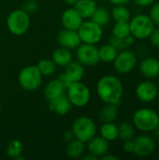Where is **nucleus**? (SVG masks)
<instances>
[{
  "instance_id": "obj_42",
  "label": "nucleus",
  "mask_w": 159,
  "mask_h": 160,
  "mask_svg": "<svg viewBox=\"0 0 159 160\" xmlns=\"http://www.w3.org/2000/svg\"><path fill=\"white\" fill-rule=\"evenodd\" d=\"M82 159H84V160H97V159H98L96 156H94V155H92L91 153H86L85 155L83 154V156L82 157Z\"/></svg>"
},
{
  "instance_id": "obj_19",
  "label": "nucleus",
  "mask_w": 159,
  "mask_h": 160,
  "mask_svg": "<svg viewBox=\"0 0 159 160\" xmlns=\"http://www.w3.org/2000/svg\"><path fill=\"white\" fill-rule=\"evenodd\" d=\"M50 103V110L53 112H55L58 115H66L67 114L73 105L71 104L70 100L68 99V98L67 97V95H63L59 98H57L56 99H53L52 101H49Z\"/></svg>"
},
{
  "instance_id": "obj_26",
  "label": "nucleus",
  "mask_w": 159,
  "mask_h": 160,
  "mask_svg": "<svg viewBox=\"0 0 159 160\" xmlns=\"http://www.w3.org/2000/svg\"><path fill=\"white\" fill-rule=\"evenodd\" d=\"M111 17L114 20V22H129L131 13L126 5H116L112 9Z\"/></svg>"
},
{
  "instance_id": "obj_30",
  "label": "nucleus",
  "mask_w": 159,
  "mask_h": 160,
  "mask_svg": "<svg viewBox=\"0 0 159 160\" xmlns=\"http://www.w3.org/2000/svg\"><path fill=\"white\" fill-rule=\"evenodd\" d=\"M37 67L39 69L40 73L42 74V76L49 77L54 74L57 66L52 59H42L37 63Z\"/></svg>"
},
{
  "instance_id": "obj_7",
  "label": "nucleus",
  "mask_w": 159,
  "mask_h": 160,
  "mask_svg": "<svg viewBox=\"0 0 159 160\" xmlns=\"http://www.w3.org/2000/svg\"><path fill=\"white\" fill-rule=\"evenodd\" d=\"M67 97L70 100L71 104L75 107L82 108L86 106L91 99V92L89 87L80 82H71L67 88Z\"/></svg>"
},
{
  "instance_id": "obj_9",
  "label": "nucleus",
  "mask_w": 159,
  "mask_h": 160,
  "mask_svg": "<svg viewBox=\"0 0 159 160\" xmlns=\"http://www.w3.org/2000/svg\"><path fill=\"white\" fill-rule=\"evenodd\" d=\"M137 62L136 54L132 51L125 49L117 53L112 64L116 72L120 74H128L135 69Z\"/></svg>"
},
{
  "instance_id": "obj_8",
  "label": "nucleus",
  "mask_w": 159,
  "mask_h": 160,
  "mask_svg": "<svg viewBox=\"0 0 159 160\" xmlns=\"http://www.w3.org/2000/svg\"><path fill=\"white\" fill-rule=\"evenodd\" d=\"M77 31L82 43L97 45L103 38V27L92 20L83 21Z\"/></svg>"
},
{
  "instance_id": "obj_28",
  "label": "nucleus",
  "mask_w": 159,
  "mask_h": 160,
  "mask_svg": "<svg viewBox=\"0 0 159 160\" xmlns=\"http://www.w3.org/2000/svg\"><path fill=\"white\" fill-rule=\"evenodd\" d=\"M135 136V127L128 122H122L118 126V138L122 142L133 140Z\"/></svg>"
},
{
  "instance_id": "obj_44",
  "label": "nucleus",
  "mask_w": 159,
  "mask_h": 160,
  "mask_svg": "<svg viewBox=\"0 0 159 160\" xmlns=\"http://www.w3.org/2000/svg\"><path fill=\"white\" fill-rule=\"evenodd\" d=\"M77 1H78V0H63V2H64L66 5H67V6H70V7H73Z\"/></svg>"
},
{
  "instance_id": "obj_5",
  "label": "nucleus",
  "mask_w": 159,
  "mask_h": 160,
  "mask_svg": "<svg viewBox=\"0 0 159 160\" xmlns=\"http://www.w3.org/2000/svg\"><path fill=\"white\" fill-rule=\"evenodd\" d=\"M130 34L136 39H146L156 27L155 22L149 15L138 14L129 20Z\"/></svg>"
},
{
  "instance_id": "obj_41",
  "label": "nucleus",
  "mask_w": 159,
  "mask_h": 160,
  "mask_svg": "<svg viewBox=\"0 0 159 160\" xmlns=\"http://www.w3.org/2000/svg\"><path fill=\"white\" fill-rule=\"evenodd\" d=\"M102 160H119L120 158L116 157V156H113V155H110L109 153H107L106 155H104L102 158H101Z\"/></svg>"
},
{
  "instance_id": "obj_46",
  "label": "nucleus",
  "mask_w": 159,
  "mask_h": 160,
  "mask_svg": "<svg viewBox=\"0 0 159 160\" xmlns=\"http://www.w3.org/2000/svg\"><path fill=\"white\" fill-rule=\"evenodd\" d=\"M101 1H107V0H101Z\"/></svg>"
},
{
  "instance_id": "obj_29",
  "label": "nucleus",
  "mask_w": 159,
  "mask_h": 160,
  "mask_svg": "<svg viewBox=\"0 0 159 160\" xmlns=\"http://www.w3.org/2000/svg\"><path fill=\"white\" fill-rule=\"evenodd\" d=\"M23 151V144L19 140L11 141L7 147V155L13 159H22V154Z\"/></svg>"
},
{
  "instance_id": "obj_27",
  "label": "nucleus",
  "mask_w": 159,
  "mask_h": 160,
  "mask_svg": "<svg viewBox=\"0 0 159 160\" xmlns=\"http://www.w3.org/2000/svg\"><path fill=\"white\" fill-rule=\"evenodd\" d=\"M90 19L93 22H95L96 23H97L103 27L110 22L112 17H111L110 11L107 8H102V7H97Z\"/></svg>"
},
{
  "instance_id": "obj_15",
  "label": "nucleus",
  "mask_w": 159,
  "mask_h": 160,
  "mask_svg": "<svg viewBox=\"0 0 159 160\" xmlns=\"http://www.w3.org/2000/svg\"><path fill=\"white\" fill-rule=\"evenodd\" d=\"M140 71L148 80L159 77V60L154 56H147L140 63Z\"/></svg>"
},
{
  "instance_id": "obj_24",
  "label": "nucleus",
  "mask_w": 159,
  "mask_h": 160,
  "mask_svg": "<svg viewBox=\"0 0 159 160\" xmlns=\"http://www.w3.org/2000/svg\"><path fill=\"white\" fill-rule=\"evenodd\" d=\"M100 136L109 142H114L118 139V126L113 122L103 123L99 128Z\"/></svg>"
},
{
  "instance_id": "obj_20",
  "label": "nucleus",
  "mask_w": 159,
  "mask_h": 160,
  "mask_svg": "<svg viewBox=\"0 0 159 160\" xmlns=\"http://www.w3.org/2000/svg\"><path fill=\"white\" fill-rule=\"evenodd\" d=\"M73 8L83 18V20H85L92 17L97 8V4L95 0H78Z\"/></svg>"
},
{
  "instance_id": "obj_45",
  "label": "nucleus",
  "mask_w": 159,
  "mask_h": 160,
  "mask_svg": "<svg viewBox=\"0 0 159 160\" xmlns=\"http://www.w3.org/2000/svg\"><path fill=\"white\" fill-rule=\"evenodd\" d=\"M1 110H2V104H1V101H0V112H1Z\"/></svg>"
},
{
  "instance_id": "obj_4",
  "label": "nucleus",
  "mask_w": 159,
  "mask_h": 160,
  "mask_svg": "<svg viewBox=\"0 0 159 160\" xmlns=\"http://www.w3.org/2000/svg\"><path fill=\"white\" fill-rule=\"evenodd\" d=\"M71 131L75 139L86 143L97 134V125L88 116L81 115L77 117L71 126Z\"/></svg>"
},
{
  "instance_id": "obj_33",
  "label": "nucleus",
  "mask_w": 159,
  "mask_h": 160,
  "mask_svg": "<svg viewBox=\"0 0 159 160\" xmlns=\"http://www.w3.org/2000/svg\"><path fill=\"white\" fill-rule=\"evenodd\" d=\"M109 43L112 44L118 51H122V50H125V49L128 48L127 45L125 42V38H120L113 37V36L109 39Z\"/></svg>"
},
{
  "instance_id": "obj_10",
  "label": "nucleus",
  "mask_w": 159,
  "mask_h": 160,
  "mask_svg": "<svg viewBox=\"0 0 159 160\" xmlns=\"http://www.w3.org/2000/svg\"><path fill=\"white\" fill-rule=\"evenodd\" d=\"M76 57L84 67H95L100 62L98 48L93 44L81 43L76 49Z\"/></svg>"
},
{
  "instance_id": "obj_21",
  "label": "nucleus",
  "mask_w": 159,
  "mask_h": 160,
  "mask_svg": "<svg viewBox=\"0 0 159 160\" xmlns=\"http://www.w3.org/2000/svg\"><path fill=\"white\" fill-rule=\"evenodd\" d=\"M52 60L54 62V64L57 67H62L65 68L67 66L72 60H73V55L71 52V50H68L64 47H59L56 50L53 51L52 54Z\"/></svg>"
},
{
  "instance_id": "obj_23",
  "label": "nucleus",
  "mask_w": 159,
  "mask_h": 160,
  "mask_svg": "<svg viewBox=\"0 0 159 160\" xmlns=\"http://www.w3.org/2000/svg\"><path fill=\"white\" fill-rule=\"evenodd\" d=\"M118 105L115 104H110L105 103V106L102 107V109L99 112L98 117L99 120L102 123H109V122H114L118 115Z\"/></svg>"
},
{
  "instance_id": "obj_16",
  "label": "nucleus",
  "mask_w": 159,
  "mask_h": 160,
  "mask_svg": "<svg viewBox=\"0 0 159 160\" xmlns=\"http://www.w3.org/2000/svg\"><path fill=\"white\" fill-rule=\"evenodd\" d=\"M83 21V18L74 8H67L61 16V22L66 29L78 30Z\"/></svg>"
},
{
  "instance_id": "obj_35",
  "label": "nucleus",
  "mask_w": 159,
  "mask_h": 160,
  "mask_svg": "<svg viewBox=\"0 0 159 160\" xmlns=\"http://www.w3.org/2000/svg\"><path fill=\"white\" fill-rule=\"evenodd\" d=\"M148 38L150 39V42L153 46L159 48V26L155 27V29L153 30Z\"/></svg>"
},
{
  "instance_id": "obj_32",
  "label": "nucleus",
  "mask_w": 159,
  "mask_h": 160,
  "mask_svg": "<svg viewBox=\"0 0 159 160\" xmlns=\"http://www.w3.org/2000/svg\"><path fill=\"white\" fill-rule=\"evenodd\" d=\"M38 8H39V4L37 0H26L22 4V8L31 15V14L36 13L37 11Z\"/></svg>"
},
{
  "instance_id": "obj_2",
  "label": "nucleus",
  "mask_w": 159,
  "mask_h": 160,
  "mask_svg": "<svg viewBox=\"0 0 159 160\" xmlns=\"http://www.w3.org/2000/svg\"><path fill=\"white\" fill-rule=\"evenodd\" d=\"M132 124L142 132H152L159 126V114L150 108H141L134 112Z\"/></svg>"
},
{
  "instance_id": "obj_37",
  "label": "nucleus",
  "mask_w": 159,
  "mask_h": 160,
  "mask_svg": "<svg viewBox=\"0 0 159 160\" xmlns=\"http://www.w3.org/2000/svg\"><path fill=\"white\" fill-rule=\"evenodd\" d=\"M123 149H124V151H125V152H127V153H128V154H132V153H133V149H134L133 140L124 142Z\"/></svg>"
},
{
  "instance_id": "obj_18",
  "label": "nucleus",
  "mask_w": 159,
  "mask_h": 160,
  "mask_svg": "<svg viewBox=\"0 0 159 160\" xmlns=\"http://www.w3.org/2000/svg\"><path fill=\"white\" fill-rule=\"evenodd\" d=\"M66 89L67 88L65 87V85L57 78V79L50 81L46 84L44 88V96L49 101H52L63 96L66 92Z\"/></svg>"
},
{
  "instance_id": "obj_36",
  "label": "nucleus",
  "mask_w": 159,
  "mask_h": 160,
  "mask_svg": "<svg viewBox=\"0 0 159 160\" xmlns=\"http://www.w3.org/2000/svg\"><path fill=\"white\" fill-rule=\"evenodd\" d=\"M133 1L137 6H139L141 8L151 7L156 2V0H133Z\"/></svg>"
},
{
  "instance_id": "obj_22",
  "label": "nucleus",
  "mask_w": 159,
  "mask_h": 160,
  "mask_svg": "<svg viewBox=\"0 0 159 160\" xmlns=\"http://www.w3.org/2000/svg\"><path fill=\"white\" fill-rule=\"evenodd\" d=\"M85 149L86 147L83 142L77 139H73L72 141L67 142L66 153L67 156L69 157L70 158H79L83 156Z\"/></svg>"
},
{
  "instance_id": "obj_43",
  "label": "nucleus",
  "mask_w": 159,
  "mask_h": 160,
  "mask_svg": "<svg viewBox=\"0 0 159 160\" xmlns=\"http://www.w3.org/2000/svg\"><path fill=\"white\" fill-rule=\"evenodd\" d=\"M153 136H154V139L155 140H157V141H158L159 142V126H157L153 131Z\"/></svg>"
},
{
  "instance_id": "obj_40",
  "label": "nucleus",
  "mask_w": 159,
  "mask_h": 160,
  "mask_svg": "<svg viewBox=\"0 0 159 160\" xmlns=\"http://www.w3.org/2000/svg\"><path fill=\"white\" fill-rule=\"evenodd\" d=\"M112 5L116 6V5H127L128 4L131 0H109Z\"/></svg>"
},
{
  "instance_id": "obj_38",
  "label": "nucleus",
  "mask_w": 159,
  "mask_h": 160,
  "mask_svg": "<svg viewBox=\"0 0 159 160\" xmlns=\"http://www.w3.org/2000/svg\"><path fill=\"white\" fill-rule=\"evenodd\" d=\"M135 41H136V38H135L131 34H129L128 36H127V37L125 38V42H126V44L127 45V47L132 46V45L135 43Z\"/></svg>"
},
{
  "instance_id": "obj_39",
  "label": "nucleus",
  "mask_w": 159,
  "mask_h": 160,
  "mask_svg": "<svg viewBox=\"0 0 159 160\" xmlns=\"http://www.w3.org/2000/svg\"><path fill=\"white\" fill-rule=\"evenodd\" d=\"M73 139H75V137H74L72 131H69V132L67 131V132H66V133L64 134V140H65V142H68L72 141Z\"/></svg>"
},
{
  "instance_id": "obj_17",
  "label": "nucleus",
  "mask_w": 159,
  "mask_h": 160,
  "mask_svg": "<svg viewBox=\"0 0 159 160\" xmlns=\"http://www.w3.org/2000/svg\"><path fill=\"white\" fill-rule=\"evenodd\" d=\"M68 81L71 82H80L84 76V66H82L79 61H71L67 66L65 67V71L63 72Z\"/></svg>"
},
{
  "instance_id": "obj_34",
  "label": "nucleus",
  "mask_w": 159,
  "mask_h": 160,
  "mask_svg": "<svg viewBox=\"0 0 159 160\" xmlns=\"http://www.w3.org/2000/svg\"><path fill=\"white\" fill-rule=\"evenodd\" d=\"M149 16L156 25H159V2H155L151 6Z\"/></svg>"
},
{
  "instance_id": "obj_13",
  "label": "nucleus",
  "mask_w": 159,
  "mask_h": 160,
  "mask_svg": "<svg viewBox=\"0 0 159 160\" xmlns=\"http://www.w3.org/2000/svg\"><path fill=\"white\" fill-rule=\"evenodd\" d=\"M57 42L59 46L68 50L77 49L82 43L77 30H70L64 28L57 35Z\"/></svg>"
},
{
  "instance_id": "obj_12",
  "label": "nucleus",
  "mask_w": 159,
  "mask_h": 160,
  "mask_svg": "<svg viewBox=\"0 0 159 160\" xmlns=\"http://www.w3.org/2000/svg\"><path fill=\"white\" fill-rule=\"evenodd\" d=\"M133 144V154L141 158L149 157L156 150V140L148 135H140L134 138Z\"/></svg>"
},
{
  "instance_id": "obj_31",
  "label": "nucleus",
  "mask_w": 159,
  "mask_h": 160,
  "mask_svg": "<svg viewBox=\"0 0 159 160\" xmlns=\"http://www.w3.org/2000/svg\"><path fill=\"white\" fill-rule=\"evenodd\" d=\"M112 36L120 38H125L130 34L129 22H115L112 26Z\"/></svg>"
},
{
  "instance_id": "obj_6",
  "label": "nucleus",
  "mask_w": 159,
  "mask_h": 160,
  "mask_svg": "<svg viewBox=\"0 0 159 160\" xmlns=\"http://www.w3.org/2000/svg\"><path fill=\"white\" fill-rule=\"evenodd\" d=\"M42 79L43 76L37 65L24 67L18 75V82L25 91H35L38 89L42 83Z\"/></svg>"
},
{
  "instance_id": "obj_25",
  "label": "nucleus",
  "mask_w": 159,
  "mask_h": 160,
  "mask_svg": "<svg viewBox=\"0 0 159 160\" xmlns=\"http://www.w3.org/2000/svg\"><path fill=\"white\" fill-rule=\"evenodd\" d=\"M118 53V50L112 44L107 43L98 48L99 60L104 63H112Z\"/></svg>"
},
{
  "instance_id": "obj_3",
  "label": "nucleus",
  "mask_w": 159,
  "mask_h": 160,
  "mask_svg": "<svg viewBox=\"0 0 159 160\" xmlns=\"http://www.w3.org/2000/svg\"><path fill=\"white\" fill-rule=\"evenodd\" d=\"M31 26L30 14L22 8L11 11L7 18V27L14 36L24 35Z\"/></svg>"
},
{
  "instance_id": "obj_11",
  "label": "nucleus",
  "mask_w": 159,
  "mask_h": 160,
  "mask_svg": "<svg viewBox=\"0 0 159 160\" xmlns=\"http://www.w3.org/2000/svg\"><path fill=\"white\" fill-rule=\"evenodd\" d=\"M135 95L140 101L143 103H151L157 99L158 96V88L155 82L147 79L137 85Z\"/></svg>"
},
{
  "instance_id": "obj_14",
  "label": "nucleus",
  "mask_w": 159,
  "mask_h": 160,
  "mask_svg": "<svg viewBox=\"0 0 159 160\" xmlns=\"http://www.w3.org/2000/svg\"><path fill=\"white\" fill-rule=\"evenodd\" d=\"M86 143L87 152L96 156L97 158H101L104 155L109 153L110 143L101 136H94Z\"/></svg>"
},
{
  "instance_id": "obj_1",
  "label": "nucleus",
  "mask_w": 159,
  "mask_h": 160,
  "mask_svg": "<svg viewBox=\"0 0 159 160\" xmlns=\"http://www.w3.org/2000/svg\"><path fill=\"white\" fill-rule=\"evenodd\" d=\"M97 94L104 103L119 105L124 96V85L114 75H104L97 83Z\"/></svg>"
}]
</instances>
